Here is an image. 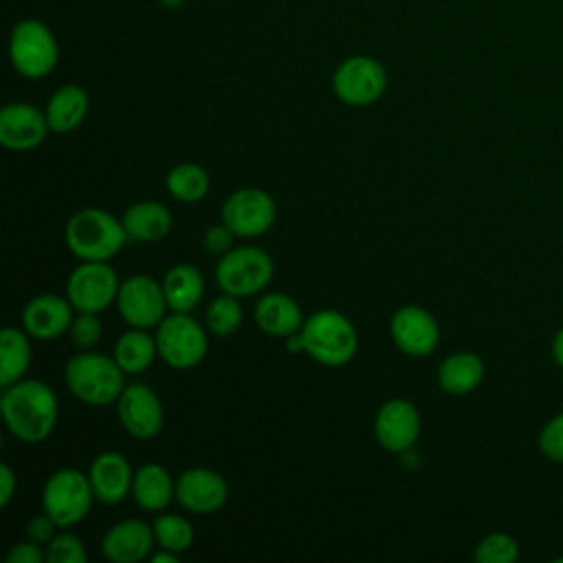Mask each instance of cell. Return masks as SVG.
<instances>
[{"label": "cell", "instance_id": "obj_31", "mask_svg": "<svg viewBox=\"0 0 563 563\" xmlns=\"http://www.w3.org/2000/svg\"><path fill=\"white\" fill-rule=\"evenodd\" d=\"M242 323V306L233 295L216 297L207 308V328L216 336L233 334Z\"/></svg>", "mask_w": 563, "mask_h": 563}, {"label": "cell", "instance_id": "obj_32", "mask_svg": "<svg viewBox=\"0 0 563 563\" xmlns=\"http://www.w3.org/2000/svg\"><path fill=\"white\" fill-rule=\"evenodd\" d=\"M473 559L477 563H515L519 559V543L508 532H490L477 541Z\"/></svg>", "mask_w": 563, "mask_h": 563}, {"label": "cell", "instance_id": "obj_4", "mask_svg": "<svg viewBox=\"0 0 563 563\" xmlns=\"http://www.w3.org/2000/svg\"><path fill=\"white\" fill-rule=\"evenodd\" d=\"M123 374L114 356L108 358L97 352H79L64 367V380L70 394L92 407L117 402L125 389Z\"/></svg>", "mask_w": 563, "mask_h": 563}, {"label": "cell", "instance_id": "obj_36", "mask_svg": "<svg viewBox=\"0 0 563 563\" xmlns=\"http://www.w3.org/2000/svg\"><path fill=\"white\" fill-rule=\"evenodd\" d=\"M233 231L220 222V224H211L205 229L202 233V246L207 253H216V255H224L229 249H233Z\"/></svg>", "mask_w": 563, "mask_h": 563}, {"label": "cell", "instance_id": "obj_35", "mask_svg": "<svg viewBox=\"0 0 563 563\" xmlns=\"http://www.w3.org/2000/svg\"><path fill=\"white\" fill-rule=\"evenodd\" d=\"M101 332H103V325H101V319L97 317V312H79L73 319L70 336H73L75 345L81 350L95 347L101 339Z\"/></svg>", "mask_w": 563, "mask_h": 563}, {"label": "cell", "instance_id": "obj_30", "mask_svg": "<svg viewBox=\"0 0 563 563\" xmlns=\"http://www.w3.org/2000/svg\"><path fill=\"white\" fill-rule=\"evenodd\" d=\"M154 528V539L161 548L169 550V552H185L189 550V545L194 543V528L191 523L180 517V515H172V512H163L154 519L152 523Z\"/></svg>", "mask_w": 563, "mask_h": 563}, {"label": "cell", "instance_id": "obj_43", "mask_svg": "<svg viewBox=\"0 0 563 563\" xmlns=\"http://www.w3.org/2000/svg\"><path fill=\"white\" fill-rule=\"evenodd\" d=\"M161 7H165V9H180L187 0H156Z\"/></svg>", "mask_w": 563, "mask_h": 563}, {"label": "cell", "instance_id": "obj_1", "mask_svg": "<svg viewBox=\"0 0 563 563\" xmlns=\"http://www.w3.org/2000/svg\"><path fill=\"white\" fill-rule=\"evenodd\" d=\"M0 409L7 429L26 444L46 440L57 424V396L42 380H18L4 387Z\"/></svg>", "mask_w": 563, "mask_h": 563}, {"label": "cell", "instance_id": "obj_23", "mask_svg": "<svg viewBox=\"0 0 563 563\" xmlns=\"http://www.w3.org/2000/svg\"><path fill=\"white\" fill-rule=\"evenodd\" d=\"M484 380V361L475 352L449 354L438 367V383L451 396H466Z\"/></svg>", "mask_w": 563, "mask_h": 563}, {"label": "cell", "instance_id": "obj_22", "mask_svg": "<svg viewBox=\"0 0 563 563\" xmlns=\"http://www.w3.org/2000/svg\"><path fill=\"white\" fill-rule=\"evenodd\" d=\"M88 108H90V99L81 86H77V84L59 86L48 97L46 108H44L51 132L66 134V132L77 130L84 123Z\"/></svg>", "mask_w": 563, "mask_h": 563}, {"label": "cell", "instance_id": "obj_5", "mask_svg": "<svg viewBox=\"0 0 563 563\" xmlns=\"http://www.w3.org/2000/svg\"><path fill=\"white\" fill-rule=\"evenodd\" d=\"M9 62L24 79H44L59 62L53 29L40 18H22L9 33Z\"/></svg>", "mask_w": 563, "mask_h": 563}, {"label": "cell", "instance_id": "obj_41", "mask_svg": "<svg viewBox=\"0 0 563 563\" xmlns=\"http://www.w3.org/2000/svg\"><path fill=\"white\" fill-rule=\"evenodd\" d=\"M284 341H286V350H288L290 354H299V352H303V341H301V334H299V332H295V334L286 336Z\"/></svg>", "mask_w": 563, "mask_h": 563}, {"label": "cell", "instance_id": "obj_21", "mask_svg": "<svg viewBox=\"0 0 563 563\" xmlns=\"http://www.w3.org/2000/svg\"><path fill=\"white\" fill-rule=\"evenodd\" d=\"M253 317L260 330L279 339H286L299 332L306 321L299 303L284 292H268L260 297L255 303Z\"/></svg>", "mask_w": 563, "mask_h": 563}, {"label": "cell", "instance_id": "obj_6", "mask_svg": "<svg viewBox=\"0 0 563 563\" xmlns=\"http://www.w3.org/2000/svg\"><path fill=\"white\" fill-rule=\"evenodd\" d=\"M271 279L273 260L260 246H233L216 266V282L220 290L238 299L262 292Z\"/></svg>", "mask_w": 563, "mask_h": 563}, {"label": "cell", "instance_id": "obj_42", "mask_svg": "<svg viewBox=\"0 0 563 563\" xmlns=\"http://www.w3.org/2000/svg\"><path fill=\"white\" fill-rule=\"evenodd\" d=\"M178 559V554L176 552H169V550H165V548H161L156 554H152V563H174Z\"/></svg>", "mask_w": 563, "mask_h": 563}, {"label": "cell", "instance_id": "obj_17", "mask_svg": "<svg viewBox=\"0 0 563 563\" xmlns=\"http://www.w3.org/2000/svg\"><path fill=\"white\" fill-rule=\"evenodd\" d=\"M51 132L44 110L13 101L0 110V143L13 152H26L44 143Z\"/></svg>", "mask_w": 563, "mask_h": 563}, {"label": "cell", "instance_id": "obj_7", "mask_svg": "<svg viewBox=\"0 0 563 563\" xmlns=\"http://www.w3.org/2000/svg\"><path fill=\"white\" fill-rule=\"evenodd\" d=\"M95 493L88 475L77 468H59L51 473L42 488L44 512L59 526L70 528L79 523L92 506Z\"/></svg>", "mask_w": 563, "mask_h": 563}, {"label": "cell", "instance_id": "obj_28", "mask_svg": "<svg viewBox=\"0 0 563 563\" xmlns=\"http://www.w3.org/2000/svg\"><path fill=\"white\" fill-rule=\"evenodd\" d=\"M158 354L156 336L147 334L143 328H132L123 332L114 343V361L125 374L145 372Z\"/></svg>", "mask_w": 563, "mask_h": 563}, {"label": "cell", "instance_id": "obj_11", "mask_svg": "<svg viewBox=\"0 0 563 563\" xmlns=\"http://www.w3.org/2000/svg\"><path fill=\"white\" fill-rule=\"evenodd\" d=\"M117 308L125 323L132 328H156L167 314V299L163 284L150 275H132L121 282Z\"/></svg>", "mask_w": 563, "mask_h": 563}, {"label": "cell", "instance_id": "obj_33", "mask_svg": "<svg viewBox=\"0 0 563 563\" xmlns=\"http://www.w3.org/2000/svg\"><path fill=\"white\" fill-rule=\"evenodd\" d=\"M46 563H84L86 548L73 532H57L46 545Z\"/></svg>", "mask_w": 563, "mask_h": 563}, {"label": "cell", "instance_id": "obj_13", "mask_svg": "<svg viewBox=\"0 0 563 563\" xmlns=\"http://www.w3.org/2000/svg\"><path fill=\"white\" fill-rule=\"evenodd\" d=\"M396 347L409 356H429L440 343V325L422 306H402L389 319Z\"/></svg>", "mask_w": 563, "mask_h": 563}, {"label": "cell", "instance_id": "obj_39", "mask_svg": "<svg viewBox=\"0 0 563 563\" xmlns=\"http://www.w3.org/2000/svg\"><path fill=\"white\" fill-rule=\"evenodd\" d=\"M15 493V475L9 464H0V506L7 508Z\"/></svg>", "mask_w": 563, "mask_h": 563}, {"label": "cell", "instance_id": "obj_18", "mask_svg": "<svg viewBox=\"0 0 563 563\" xmlns=\"http://www.w3.org/2000/svg\"><path fill=\"white\" fill-rule=\"evenodd\" d=\"M73 306L68 297H59L53 292L37 295L29 299L22 310V328L31 339L53 341L66 334L73 325Z\"/></svg>", "mask_w": 563, "mask_h": 563}, {"label": "cell", "instance_id": "obj_26", "mask_svg": "<svg viewBox=\"0 0 563 563\" xmlns=\"http://www.w3.org/2000/svg\"><path fill=\"white\" fill-rule=\"evenodd\" d=\"M163 292L172 312L194 310L205 292V279L191 264H176L163 277Z\"/></svg>", "mask_w": 563, "mask_h": 563}, {"label": "cell", "instance_id": "obj_38", "mask_svg": "<svg viewBox=\"0 0 563 563\" xmlns=\"http://www.w3.org/2000/svg\"><path fill=\"white\" fill-rule=\"evenodd\" d=\"M55 528H59L46 512L44 515H37L33 517L29 523H26V537L40 545H46L57 532Z\"/></svg>", "mask_w": 563, "mask_h": 563}, {"label": "cell", "instance_id": "obj_10", "mask_svg": "<svg viewBox=\"0 0 563 563\" xmlns=\"http://www.w3.org/2000/svg\"><path fill=\"white\" fill-rule=\"evenodd\" d=\"M119 277L108 262H81L66 279V297L77 312H101L117 303Z\"/></svg>", "mask_w": 563, "mask_h": 563}, {"label": "cell", "instance_id": "obj_12", "mask_svg": "<svg viewBox=\"0 0 563 563\" xmlns=\"http://www.w3.org/2000/svg\"><path fill=\"white\" fill-rule=\"evenodd\" d=\"M277 216L275 200L271 194L257 187H244L233 191L222 205V222L238 238L264 235Z\"/></svg>", "mask_w": 563, "mask_h": 563}, {"label": "cell", "instance_id": "obj_27", "mask_svg": "<svg viewBox=\"0 0 563 563\" xmlns=\"http://www.w3.org/2000/svg\"><path fill=\"white\" fill-rule=\"evenodd\" d=\"M31 365L29 334L18 328H4L0 332V385L2 389L22 380Z\"/></svg>", "mask_w": 563, "mask_h": 563}, {"label": "cell", "instance_id": "obj_9", "mask_svg": "<svg viewBox=\"0 0 563 563\" xmlns=\"http://www.w3.org/2000/svg\"><path fill=\"white\" fill-rule=\"evenodd\" d=\"M158 356L176 369L196 367L207 354V332L187 312H172L156 325Z\"/></svg>", "mask_w": 563, "mask_h": 563}, {"label": "cell", "instance_id": "obj_2", "mask_svg": "<svg viewBox=\"0 0 563 563\" xmlns=\"http://www.w3.org/2000/svg\"><path fill=\"white\" fill-rule=\"evenodd\" d=\"M66 246L81 262H108L114 257L125 240V227L110 211L86 207L75 211L64 229Z\"/></svg>", "mask_w": 563, "mask_h": 563}, {"label": "cell", "instance_id": "obj_24", "mask_svg": "<svg viewBox=\"0 0 563 563\" xmlns=\"http://www.w3.org/2000/svg\"><path fill=\"white\" fill-rule=\"evenodd\" d=\"M132 497L143 510L158 512L165 510L176 497V484L161 464H143L139 471H134Z\"/></svg>", "mask_w": 563, "mask_h": 563}, {"label": "cell", "instance_id": "obj_8", "mask_svg": "<svg viewBox=\"0 0 563 563\" xmlns=\"http://www.w3.org/2000/svg\"><path fill=\"white\" fill-rule=\"evenodd\" d=\"M332 90L345 106H372L387 90V70L376 57L350 55L334 68Z\"/></svg>", "mask_w": 563, "mask_h": 563}, {"label": "cell", "instance_id": "obj_3", "mask_svg": "<svg viewBox=\"0 0 563 563\" xmlns=\"http://www.w3.org/2000/svg\"><path fill=\"white\" fill-rule=\"evenodd\" d=\"M299 334L303 341V352L328 367L350 363L358 347V334L352 321L339 310L330 308L306 317Z\"/></svg>", "mask_w": 563, "mask_h": 563}, {"label": "cell", "instance_id": "obj_14", "mask_svg": "<svg viewBox=\"0 0 563 563\" xmlns=\"http://www.w3.org/2000/svg\"><path fill=\"white\" fill-rule=\"evenodd\" d=\"M121 427L136 440H152L163 429V405L158 396L141 383L128 385L117 398Z\"/></svg>", "mask_w": 563, "mask_h": 563}, {"label": "cell", "instance_id": "obj_25", "mask_svg": "<svg viewBox=\"0 0 563 563\" xmlns=\"http://www.w3.org/2000/svg\"><path fill=\"white\" fill-rule=\"evenodd\" d=\"M121 222L128 238L139 242H158L172 231V213L156 200H143L128 207Z\"/></svg>", "mask_w": 563, "mask_h": 563}, {"label": "cell", "instance_id": "obj_29", "mask_svg": "<svg viewBox=\"0 0 563 563\" xmlns=\"http://www.w3.org/2000/svg\"><path fill=\"white\" fill-rule=\"evenodd\" d=\"M165 187L180 202H198L209 194V174L196 163H180L167 172Z\"/></svg>", "mask_w": 563, "mask_h": 563}, {"label": "cell", "instance_id": "obj_15", "mask_svg": "<svg viewBox=\"0 0 563 563\" xmlns=\"http://www.w3.org/2000/svg\"><path fill=\"white\" fill-rule=\"evenodd\" d=\"M422 422L418 409L405 398H391L380 405L374 418V433L378 444L389 453H405L413 449Z\"/></svg>", "mask_w": 563, "mask_h": 563}, {"label": "cell", "instance_id": "obj_19", "mask_svg": "<svg viewBox=\"0 0 563 563\" xmlns=\"http://www.w3.org/2000/svg\"><path fill=\"white\" fill-rule=\"evenodd\" d=\"M154 528L141 519L114 523L101 539V554L112 563H136L154 548Z\"/></svg>", "mask_w": 563, "mask_h": 563}, {"label": "cell", "instance_id": "obj_40", "mask_svg": "<svg viewBox=\"0 0 563 563\" xmlns=\"http://www.w3.org/2000/svg\"><path fill=\"white\" fill-rule=\"evenodd\" d=\"M552 358L559 367H563V328L556 330V334L552 336Z\"/></svg>", "mask_w": 563, "mask_h": 563}, {"label": "cell", "instance_id": "obj_37", "mask_svg": "<svg viewBox=\"0 0 563 563\" xmlns=\"http://www.w3.org/2000/svg\"><path fill=\"white\" fill-rule=\"evenodd\" d=\"M4 561L7 563H42V561H46V550H42V545L31 539L20 541V543L11 545Z\"/></svg>", "mask_w": 563, "mask_h": 563}, {"label": "cell", "instance_id": "obj_34", "mask_svg": "<svg viewBox=\"0 0 563 563\" xmlns=\"http://www.w3.org/2000/svg\"><path fill=\"white\" fill-rule=\"evenodd\" d=\"M537 444L548 460L563 464V411L545 420V424L539 431Z\"/></svg>", "mask_w": 563, "mask_h": 563}, {"label": "cell", "instance_id": "obj_20", "mask_svg": "<svg viewBox=\"0 0 563 563\" xmlns=\"http://www.w3.org/2000/svg\"><path fill=\"white\" fill-rule=\"evenodd\" d=\"M88 479L97 501L119 504L132 493L134 471L130 468L125 455L117 451H103L92 460L88 468Z\"/></svg>", "mask_w": 563, "mask_h": 563}, {"label": "cell", "instance_id": "obj_16", "mask_svg": "<svg viewBox=\"0 0 563 563\" xmlns=\"http://www.w3.org/2000/svg\"><path fill=\"white\" fill-rule=\"evenodd\" d=\"M229 499V486L224 477L211 468L194 466L176 479V501L194 515L218 512Z\"/></svg>", "mask_w": 563, "mask_h": 563}]
</instances>
